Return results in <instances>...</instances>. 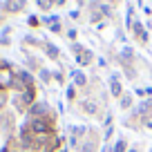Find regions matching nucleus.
<instances>
[{"label": "nucleus", "mask_w": 152, "mask_h": 152, "mask_svg": "<svg viewBox=\"0 0 152 152\" xmlns=\"http://www.w3.org/2000/svg\"><path fill=\"white\" fill-rule=\"evenodd\" d=\"M31 130H34V132H38V134H43V132H47V123H45V121L34 119L31 121Z\"/></svg>", "instance_id": "nucleus-1"}, {"label": "nucleus", "mask_w": 152, "mask_h": 152, "mask_svg": "<svg viewBox=\"0 0 152 152\" xmlns=\"http://www.w3.org/2000/svg\"><path fill=\"white\" fill-rule=\"evenodd\" d=\"M112 92H114V94H121V85H119L116 81L112 83Z\"/></svg>", "instance_id": "nucleus-2"}, {"label": "nucleus", "mask_w": 152, "mask_h": 152, "mask_svg": "<svg viewBox=\"0 0 152 152\" xmlns=\"http://www.w3.org/2000/svg\"><path fill=\"white\" fill-rule=\"evenodd\" d=\"M123 150H125V141H121L119 145H116V150H114V152H123Z\"/></svg>", "instance_id": "nucleus-3"}, {"label": "nucleus", "mask_w": 152, "mask_h": 152, "mask_svg": "<svg viewBox=\"0 0 152 152\" xmlns=\"http://www.w3.org/2000/svg\"><path fill=\"white\" fill-rule=\"evenodd\" d=\"M130 152H137V150H130Z\"/></svg>", "instance_id": "nucleus-4"}]
</instances>
